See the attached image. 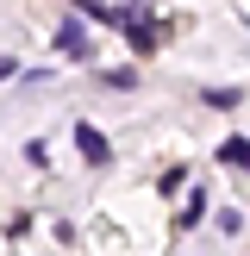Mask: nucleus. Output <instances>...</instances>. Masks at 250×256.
Returning a JSON list of instances; mask_svg holds the SVG:
<instances>
[{
	"label": "nucleus",
	"instance_id": "f03ea898",
	"mask_svg": "<svg viewBox=\"0 0 250 256\" xmlns=\"http://www.w3.org/2000/svg\"><path fill=\"white\" fill-rule=\"evenodd\" d=\"M75 144H82V156H88V162H106V156H112V150H106V138H100V132H88V125H75Z\"/></svg>",
	"mask_w": 250,
	"mask_h": 256
},
{
	"label": "nucleus",
	"instance_id": "f257e3e1",
	"mask_svg": "<svg viewBox=\"0 0 250 256\" xmlns=\"http://www.w3.org/2000/svg\"><path fill=\"white\" fill-rule=\"evenodd\" d=\"M56 50H62V56H69V62H88V56H94V38H88L82 32V25H62V32H56Z\"/></svg>",
	"mask_w": 250,
	"mask_h": 256
}]
</instances>
